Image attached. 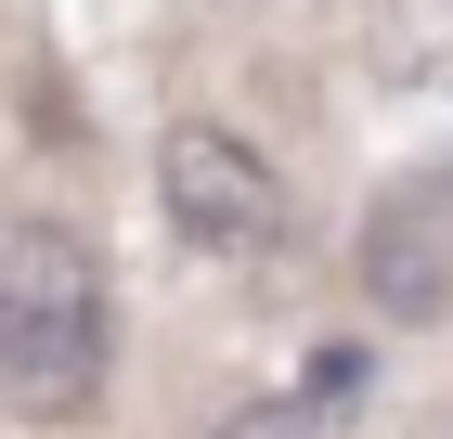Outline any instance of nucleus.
Masks as SVG:
<instances>
[{
    "mask_svg": "<svg viewBox=\"0 0 453 439\" xmlns=\"http://www.w3.org/2000/svg\"><path fill=\"white\" fill-rule=\"evenodd\" d=\"M208 439H349V401H337V388H285V401H246V413H220Z\"/></svg>",
    "mask_w": 453,
    "mask_h": 439,
    "instance_id": "4",
    "label": "nucleus"
},
{
    "mask_svg": "<svg viewBox=\"0 0 453 439\" xmlns=\"http://www.w3.org/2000/svg\"><path fill=\"white\" fill-rule=\"evenodd\" d=\"M117 362V298H104V246L78 220L13 207L0 220V413L27 427H78L104 401Z\"/></svg>",
    "mask_w": 453,
    "mask_h": 439,
    "instance_id": "1",
    "label": "nucleus"
},
{
    "mask_svg": "<svg viewBox=\"0 0 453 439\" xmlns=\"http://www.w3.org/2000/svg\"><path fill=\"white\" fill-rule=\"evenodd\" d=\"M363 298L388 323H453V155H415V169L388 181L363 207Z\"/></svg>",
    "mask_w": 453,
    "mask_h": 439,
    "instance_id": "3",
    "label": "nucleus"
},
{
    "mask_svg": "<svg viewBox=\"0 0 453 439\" xmlns=\"http://www.w3.org/2000/svg\"><path fill=\"white\" fill-rule=\"evenodd\" d=\"M427 439H453V413H441V427H427Z\"/></svg>",
    "mask_w": 453,
    "mask_h": 439,
    "instance_id": "5",
    "label": "nucleus"
},
{
    "mask_svg": "<svg viewBox=\"0 0 453 439\" xmlns=\"http://www.w3.org/2000/svg\"><path fill=\"white\" fill-rule=\"evenodd\" d=\"M156 207H169V233L195 259H273L285 246V169L220 117H181L156 142Z\"/></svg>",
    "mask_w": 453,
    "mask_h": 439,
    "instance_id": "2",
    "label": "nucleus"
}]
</instances>
